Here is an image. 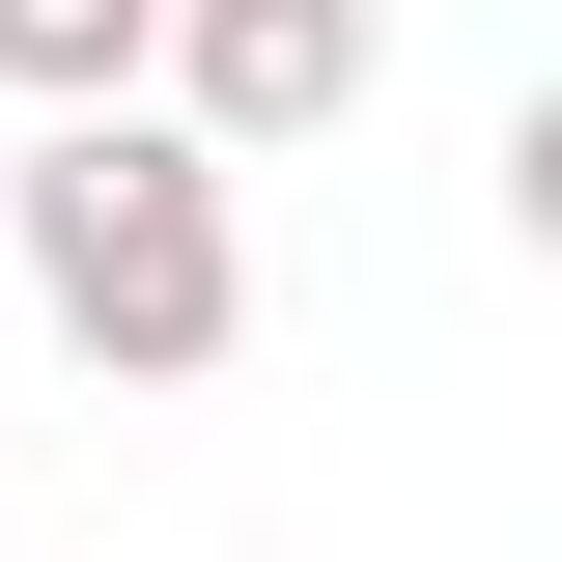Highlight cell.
<instances>
[{
    "mask_svg": "<svg viewBox=\"0 0 562 562\" xmlns=\"http://www.w3.org/2000/svg\"><path fill=\"white\" fill-rule=\"evenodd\" d=\"M140 29H169V0H0V85H29V113H113Z\"/></svg>",
    "mask_w": 562,
    "mask_h": 562,
    "instance_id": "3957f363",
    "label": "cell"
},
{
    "mask_svg": "<svg viewBox=\"0 0 562 562\" xmlns=\"http://www.w3.org/2000/svg\"><path fill=\"white\" fill-rule=\"evenodd\" d=\"M366 85H394V0H169L140 29V113L198 140V169H310Z\"/></svg>",
    "mask_w": 562,
    "mask_h": 562,
    "instance_id": "7a4b0ae2",
    "label": "cell"
},
{
    "mask_svg": "<svg viewBox=\"0 0 562 562\" xmlns=\"http://www.w3.org/2000/svg\"><path fill=\"white\" fill-rule=\"evenodd\" d=\"M0 562H29V535H0Z\"/></svg>",
    "mask_w": 562,
    "mask_h": 562,
    "instance_id": "277c9868",
    "label": "cell"
},
{
    "mask_svg": "<svg viewBox=\"0 0 562 562\" xmlns=\"http://www.w3.org/2000/svg\"><path fill=\"white\" fill-rule=\"evenodd\" d=\"M0 254H29V310H57L85 394H198V366L254 338V169H198L140 85H113V113H29Z\"/></svg>",
    "mask_w": 562,
    "mask_h": 562,
    "instance_id": "6da1fadb",
    "label": "cell"
}]
</instances>
